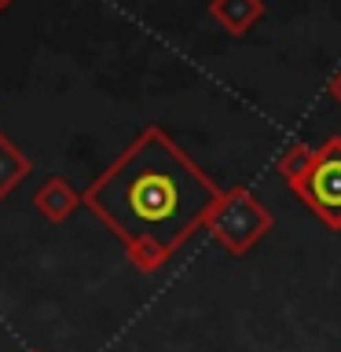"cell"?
Returning a JSON list of instances; mask_svg holds the SVG:
<instances>
[{
	"mask_svg": "<svg viewBox=\"0 0 341 352\" xmlns=\"http://www.w3.org/2000/svg\"><path fill=\"white\" fill-rule=\"evenodd\" d=\"M11 4H15V0H0V11H8Z\"/></svg>",
	"mask_w": 341,
	"mask_h": 352,
	"instance_id": "cell-9",
	"label": "cell"
},
{
	"mask_svg": "<svg viewBox=\"0 0 341 352\" xmlns=\"http://www.w3.org/2000/svg\"><path fill=\"white\" fill-rule=\"evenodd\" d=\"M30 169H33V162L4 136V132H0V202H4V198L15 191L22 180H26Z\"/></svg>",
	"mask_w": 341,
	"mask_h": 352,
	"instance_id": "cell-6",
	"label": "cell"
},
{
	"mask_svg": "<svg viewBox=\"0 0 341 352\" xmlns=\"http://www.w3.org/2000/svg\"><path fill=\"white\" fill-rule=\"evenodd\" d=\"M33 352H37V349H33Z\"/></svg>",
	"mask_w": 341,
	"mask_h": 352,
	"instance_id": "cell-10",
	"label": "cell"
},
{
	"mask_svg": "<svg viewBox=\"0 0 341 352\" xmlns=\"http://www.w3.org/2000/svg\"><path fill=\"white\" fill-rule=\"evenodd\" d=\"M294 195L327 228L341 231V136H330L323 147H316L312 173L294 187Z\"/></svg>",
	"mask_w": 341,
	"mask_h": 352,
	"instance_id": "cell-3",
	"label": "cell"
},
{
	"mask_svg": "<svg viewBox=\"0 0 341 352\" xmlns=\"http://www.w3.org/2000/svg\"><path fill=\"white\" fill-rule=\"evenodd\" d=\"M209 19L231 37H242L264 19V0H209Z\"/></svg>",
	"mask_w": 341,
	"mask_h": 352,
	"instance_id": "cell-5",
	"label": "cell"
},
{
	"mask_svg": "<svg viewBox=\"0 0 341 352\" xmlns=\"http://www.w3.org/2000/svg\"><path fill=\"white\" fill-rule=\"evenodd\" d=\"M327 88H330V99H334V103H341V70L330 77V85H327Z\"/></svg>",
	"mask_w": 341,
	"mask_h": 352,
	"instance_id": "cell-8",
	"label": "cell"
},
{
	"mask_svg": "<svg viewBox=\"0 0 341 352\" xmlns=\"http://www.w3.org/2000/svg\"><path fill=\"white\" fill-rule=\"evenodd\" d=\"M33 206H37V213L48 220V224H63V220L74 217L77 206H85V198L70 187V180L66 176H48L37 195H33Z\"/></svg>",
	"mask_w": 341,
	"mask_h": 352,
	"instance_id": "cell-4",
	"label": "cell"
},
{
	"mask_svg": "<svg viewBox=\"0 0 341 352\" xmlns=\"http://www.w3.org/2000/svg\"><path fill=\"white\" fill-rule=\"evenodd\" d=\"M275 217L272 209L261 202L250 187H228L220 195V202L213 206V213L206 220V231L217 239V246H224L231 257H242L250 253L257 242L272 231Z\"/></svg>",
	"mask_w": 341,
	"mask_h": 352,
	"instance_id": "cell-2",
	"label": "cell"
},
{
	"mask_svg": "<svg viewBox=\"0 0 341 352\" xmlns=\"http://www.w3.org/2000/svg\"><path fill=\"white\" fill-rule=\"evenodd\" d=\"M220 187L165 129H143L92 184L85 206L140 272H158L198 228H206Z\"/></svg>",
	"mask_w": 341,
	"mask_h": 352,
	"instance_id": "cell-1",
	"label": "cell"
},
{
	"mask_svg": "<svg viewBox=\"0 0 341 352\" xmlns=\"http://www.w3.org/2000/svg\"><path fill=\"white\" fill-rule=\"evenodd\" d=\"M312 165H316V147H308V143H294V147H286L279 154V176L290 187L301 184L312 173Z\"/></svg>",
	"mask_w": 341,
	"mask_h": 352,
	"instance_id": "cell-7",
	"label": "cell"
}]
</instances>
